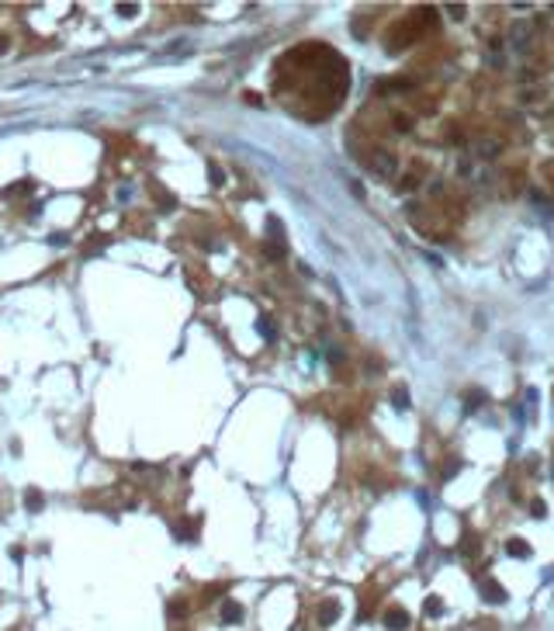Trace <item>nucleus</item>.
I'll return each mask as SVG.
<instances>
[{
	"label": "nucleus",
	"mask_w": 554,
	"mask_h": 631,
	"mask_svg": "<svg viewBox=\"0 0 554 631\" xmlns=\"http://www.w3.org/2000/svg\"><path fill=\"white\" fill-rule=\"evenodd\" d=\"M409 611L405 607H398V604H392V607H385V628L388 631H409Z\"/></svg>",
	"instance_id": "1"
},
{
	"label": "nucleus",
	"mask_w": 554,
	"mask_h": 631,
	"mask_svg": "<svg viewBox=\"0 0 554 631\" xmlns=\"http://www.w3.org/2000/svg\"><path fill=\"white\" fill-rule=\"evenodd\" d=\"M336 617H339V604H336V600H322V604H319V621H322V624H333Z\"/></svg>",
	"instance_id": "2"
},
{
	"label": "nucleus",
	"mask_w": 554,
	"mask_h": 631,
	"mask_svg": "<svg viewBox=\"0 0 554 631\" xmlns=\"http://www.w3.org/2000/svg\"><path fill=\"white\" fill-rule=\"evenodd\" d=\"M222 617H225V621H239V617H243V607H239L236 600H225V604H222Z\"/></svg>",
	"instance_id": "3"
},
{
	"label": "nucleus",
	"mask_w": 554,
	"mask_h": 631,
	"mask_svg": "<svg viewBox=\"0 0 554 631\" xmlns=\"http://www.w3.org/2000/svg\"><path fill=\"white\" fill-rule=\"evenodd\" d=\"M485 600H492V604H499V600H502V586L489 579V583H485Z\"/></svg>",
	"instance_id": "4"
},
{
	"label": "nucleus",
	"mask_w": 554,
	"mask_h": 631,
	"mask_svg": "<svg viewBox=\"0 0 554 631\" xmlns=\"http://www.w3.org/2000/svg\"><path fill=\"white\" fill-rule=\"evenodd\" d=\"M24 503H28V510H42V493L39 489H28V493H24Z\"/></svg>",
	"instance_id": "5"
},
{
	"label": "nucleus",
	"mask_w": 554,
	"mask_h": 631,
	"mask_svg": "<svg viewBox=\"0 0 554 631\" xmlns=\"http://www.w3.org/2000/svg\"><path fill=\"white\" fill-rule=\"evenodd\" d=\"M423 611H426V614H440V600H436V596H430V600H426V607H423Z\"/></svg>",
	"instance_id": "6"
},
{
	"label": "nucleus",
	"mask_w": 554,
	"mask_h": 631,
	"mask_svg": "<svg viewBox=\"0 0 554 631\" xmlns=\"http://www.w3.org/2000/svg\"><path fill=\"white\" fill-rule=\"evenodd\" d=\"M118 14L121 18H132V14H135V4H118Z\"/></svg>",
	"instance_id": "7"
},
{
	"label": "nucleus",
	"mask_w": 554,
	"mask_h": 631,
	"mask_svg": "<svg viewBox=\"0 0 554 631\" xmlns=\"http://www.w3.org/2000/svg\"><path fill=\"white\" fill-rule=\"evenodd\" d=\"M509 552H513V555H527V545H523V541H509Z\"/></svg>",
	"instance_id": "8"
},
{
	"label": "nucleus",
	"mask_w": 554,
	"mask_h": 631,
	"mask_svg": "<svg viewBox=\"0 0 554 631\" xmlns=\"http://www.w3.org/2000/svg\"><path fill=\"white\" fill-rule=\"evenodd\" d=\"M184 611H187V607H184V600H174V604H170V614H174V617H180Z\"/></svg>",
	"instance_id": "9"
},
{
	"label": "nucleus",
	"mask_w": 554,
	"mask_h": 631,
	"mask_svg": "<svg viewBox=\"0 0 554 631\" xmlns=\"http://www.w3.org/2000/svg\"><path fill=\"white\" fill-rule=\"evenodd\" d=\"M212 184H222V170H218L215 163H212Z\"/></svg>",
	"instance_id": "10"
},
{
	"label": "nucleus",
	"mask_w": 554,
	"mask_h": 631,
	"mask_svg": "<svg viewBox=\"0 0 554 631\" xmlns=\"http://www.w3.org/2000/svg\"><path fill=\"white\" fill-rule=\"evenodd\" d=\"M392 395H395V402H398V406H405V389H395Z\"/></svg>",
	"instance_id": "11"
},
{
	"label": "nucleus",
	"mask_w": 554,
	"mask_h": 631,
	"mask_svg": "<svg viewBox=\"0 0 554 631\" xmlns=\"http://www.w3.org/2000/svg\"><path fill=\"white\" fill-rule=\"evenodd\" d=\"M4 49H7V39H4V35H0V52H4Z\"/></svg>",
	"instance_id": "12"
}]
</instances>
